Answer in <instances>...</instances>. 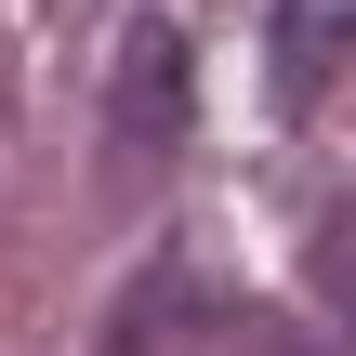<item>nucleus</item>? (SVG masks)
Instances as JSON below:
<instances>
[{
    "label": "nucleus",
    "mask_w": 356,
    "mask_h": 356,
    "mask_svg": "<svg viewBox=\"0 0 356 356\" xmlns=\"http://www.w3.org/2000/svg\"><path fill=\"white\" fill-rule=\"evenodd\" d=\"M172 132H185V40L132 26V53H119V172H145Z\"/></svg>",
    "instance_id": "f257e3e1"
},
{
    "label": "nucleus",
    "mask_w": 356,
    "mask_h": 356,
    "mask_svg": "<svg viewBox=\"0 0 356 356\" xmlns=\"http://www.w3.org/2000/svg\"><path fill=\"white\" fill-rule=\"evenodd\" d=\"M343 53H356V0H277V106H317Z\"/></svg>",
    "instance_id": "f03ea898"
},
{
    "label": "nucleus",
    "mask_w": 356,
    "mask_h": 356,
    "mask_svg": "<svg viewBox=\"0 0 356 356\" xmlns=\"http://www.w3.org/2000/svg\"><path fill=\"white\" fill-rule=\"evenodd\" d=\"M317 291L343 304V330H356V198L330 211V225H317Z\"/></svg>",
    "instance_id": "7ed1b4c3"
}]
</instances>
